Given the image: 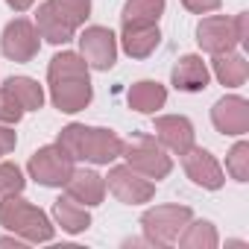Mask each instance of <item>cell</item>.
<instances>
[{"mask_svg": "<svg viewBox=\"0 0 249 249\" xmlns=\"http://www.w3.org/2000/svg\"><path fill=\"white\" fill-rule=\"evenodd\" d=\"M30 176L44 185V188H65V182L71 179V173L76 170V161L59 147V144H47L41 150L33 153L30 164H27Z\"/></svg>", "mask_w": 249, "mask_h": 249, "instance_id": "7", "label": "cell"}, {"mask_svg": "<svg viewBox=\"0 0 249 249\" xmlns=\"http://www.w3.org/2000/svg\"><path fill=\"white\" fill-rule=\"evenodd\" d=\"M53 220H56V226H62L68 234H79V231H85V229L91 226L88 208L79 205V202L71 199V196H59V199L53 202Z\"/></svg>", "mask_w": 249, "mask_h": 249, "instance_id": "19", "label": "cell"}, {"mask_svg": "<svg viewBox=\"0 0 249 249\" xmlns=\"http://www.w3.org/2000/svg\"><path fill=\"white\" fill-rule=\"evenodd\" d=\"M191 217H194V211L188 205H156V208H147L141 214L144 240L153 243V246H173Z\"/></svg>", "mask_w": 249, "mask_h": 249, "instance_id": "5", "label": "cell"}, {"mask_svg": "<svg viewBox=\"0 0 249 249\" xmlns=\"http://www.w3.org/2000/svg\"><path fill=\"white\" fill-rule=\"evenodd\" d=\"M38 47H41V36L36 30L33 21L27 18H15L6 24L3 36H0V50H3L6 59L12 62H30L38 56Z\"/></svg>", "mask_w": 249, "mask_h": 249, "instance_id": "9", "label": "cell"}, {"mask_svg": "<svg viewBox=\"0 0 249 249\" xmlns=\"http://www.w3.org/2000/svg\"><path fill=\"white\" fill-rule=\"evenodd\" d=\"M56 144L73 161H91V164H111L123 153V141L117 132L103 129V126H82V123L65 126Z\"/></svg>", "mask_w": 249, "mask_h": 249, "instance_id": "2", "label": "cell"}, {"mask_svg": "<svg viewBox=\"0 0 249 249\" xmlns=\"http://www.w3.org/2000/svg\"><path fill=\"white\" fill-rule=\"evenodd\" d=\"M164 15V0H126L120 21L123 24H159Z\"/></svg>", "mask_w": 249, "mask_h": 249, "instance_id": "22", "label": "cell"}, {"mask_svg": "<svg viewBox=\"0 0 249 249\" xmlns=\"http://www.w3.org/2000/svg\"><path fill=\"white\" fill-rule=\"evenodd\" d=\"M6 3H9V6H12L15 12H27V9H30V6L36 3V0H6Z\"/></svg>", "mask_w": 249, "mask_h": 249, "instance_id": "30", "label": "cell"}, {"mask_svg": "<svg viewBox=\"0 0 249 249\" xmlns=\"http://www.w3.org/2000/svg\"><path fill=\"white\" fill-rule=\"evenodd\" d=\"M176 240H179V246H185V249H214V246L220 243L214 223H208V220H194V217L188 220V226L182 229V234H179Z\"/></svg>", "mask_w": 249, "mask_h": 249, "instance_id": "21", "label": "cell"}, {"mask_svg": "<svg viewBox=\"0 0 249 249\" xmlns=\"http://www.w3.org/2000/svg\"><path fill=\"white\" fill-rule=\"evenodd\" d=\"M120 156L126 159V164H129L132 170H138L141 176H147V179H153V182L164 179V176L173 170V159H170L167 150H164L156 138H150V135H141V138H135V141H129V144H123V153H120Z\"/></svg>", "mask_w": 249, "mask_h": 249, "instance_id": "6", "label": "cell"}, {"mask_svg": "<svg viewBox=\"0 0 249 249\" xmlns=\"http://www.w3.org/2000/svg\"><path fill=\"white\" fill-rule=\"evenodd\" d=\"M79 56L94 71H108L117 62V38L108 27H88L79 36Z\"/></svg>", "mask_w": 249, "mask_h": 249, "instance_id": "10", "label": "cell"}, {"mask_svg": "<svg viewBox=\"0 0 249 249\" xmlns=\"http://www.w3.org/2000/svg\"><path fill=\"white\" fill-rule=\"evenodd\" d=\"M126 100H129V108H135V111H141V114H156V111L167 103V91H164L161 82L141 79V82H135V85L129 88Z\"/></svg>", "mask_w": 249, "mask_h": 249, "instance_id": "18", "label": "cell"}, {"mask_svg": "<svg viewBox=\"0 0 249 249\" xmlns=\"http://www.w3.org/2000/svg\"><path fill=\"white\" fill-rule=\"evenodd\" d=\"M106 188L111 191V196L123 205H141L150 202L156 194V182L141 176L138 170H132L129 164H114L106 176Z\"/></svg>", "mask_w": 249, "mask_h": 249, "instance_id": "8", "label": "cell"}, {"mask_svg": "<svg viewBox=\"0 0 249 249\" xmlns=\"http://www.w3.org/2000/svg\"><path fill=\"white\" fill-rule=\"evenodd\" d=\"M15 144H18L15 129H12V126H6V123H0V159L9 156V153L15 150Z\"/></svg>", "mask_w": 249, "mask_h": 249, "instance_id": "28", "label": "cell"}, {"mask_svg": "<svg viewBox=\"0 0 249 249\" xmlns=\"http://www.w3.org/2000/svg\"><path fill=\"white\" fill-rule=\"evenodd\" d=\"M220 3L223 0H182V6L194 15H211V12L220 9Z\"/></svg>", "mask_w": 249, "mask_h": 249, "instance_id": "27", "label": "cell"}, {"mask_svg": "<svg viewBox=\"0 0 249 249\" xmlns=\"http://www.w3.org/2000/svg\"><path fill=\"white\" fill-rule=\"evenodd\" d=\"M91 15V0H44L36 12V30L50 44H68Z\"/></svg>", "mask_w": 249, "mask_h": 249, "instance_id": "3", "label": "cell"}, {"mask_svg": "<svg viewBox=\"0 0 249 249\" xmlns=\"http://www.w3.org/2000/svg\"><path fill=\"white\" fill-rule=\"evenodd\" d=\"M211 65H214V76H217L223 85H229V88H240V85L246 82V76H249V62H246V56H240V53H234V50L217 53Z\"/></svg>", "mask_w": 249, "mask_h": 249, "instance_id": "20", "label": "cell"}, {"mask_svg": "<svg viewBox=\"0 0 249 249\" xmlns=\"http://www.w3.org/2000/svg\"><path fill=\"white\" fill-rule=\"evenodd\" d=\"M153 132H156V141L164 150L176 153V156H182L185 150L194 147V123L188 117H182V114H161V117H156Z\"/></svg>", "mask_w": 249, "mask_h": 249, "instance_id": "13", "label": "cell"}, {"mask_svg": "<svg viewBox=\"0 0 249 249\" xmlns=\"http://www.w3.org/2000/svg\"><path fill=\"white\" fill-rule=\"evenodd\" d=\"M211 123L223 135H246L249 132V103L237 94H229L214 103Z\"/></svg>", "mask_w": 249, "mask_h": 249, "instance_id": "12", "label": "cell"}, {"mask_svg": "<svg viewBox=\"0 0 249 249\" xmlns=\"http://www.w3.org/2000/svg\"><path fill=\"white\" fill-rule=\"evenodd\" d=\"M24 117V106L15 100V94L3 85L0 88V123H6V126H12V123H18Z\"/></svg>", "mask_w": 249, "mask_h": 249, "instance_id": "26", "label": "cell"}, {"mask_svg": "<svg viewBox=\"0 0 249 249\" xmlns=\"http://www.w3.org/2000/svg\"><path fill=\"white\" fill-rule=\"evenodd\" d=\"M24 243H27V240H21L18 234H15V237H0V246H15V249H21Z\"/></svg>", "mask_w": 249, "mask_h": 249, "instance_id": "31", "label": "cell"}, {"mask_svg": "<svg viewBox=\"0 0 249 249\" xmlns=\"http://www.w3.org/2000/svg\"><path fill=\"white\" fill-rule=\"evenodd\" d=\"M0 226L9 229L12 234H18L27 243H47L53 240V231H56L50 217L41 208L21 199V194L0 196Z\"/></svg>", "mask_w": 249, "mask_h": 249, "instance_id": "4", "label": "cell"}, {"mask_svg": "<svg viewBox=\"0 0 249 249\" xmlns=\"http://www.w3.org/2000/svg\"><path fill=\"white\" fill-rule=\"evenodd\" d=\"M208 79H211V73H208V65L202 62V56L188 53L173 68V85L179 91H202L208 85Z\"/></svg>", "mask_w": 249, "mask_h": 249, "instance_id": "17", "label": "cell"}, {"mask_svg": "<svg viewBox=\"0 0 249 249\" xmlns=\"http://www.w3.org/2000/svg\"><path fill=\"white\" fill-rule=\"evenodd\" d=\"M6 88L24 106V111H38L44 106V88L30 76H12V79H6Z\"/></svg>", "mask_w": 249, "mask_h": 249, "instance_id": "23", "label": "cell"}, {"mask_svg": "<svg viewBox=\"0 0 249 249\" xmlns=\"http://www.w3.org/2000/svg\"><path fill=\"white\" fill-rule=\"evenodd\" d=\"M226 170L231 173V179L237 182H246L249 179V144L246 141H237L229 156H226Z\"/></svg>", "mask_w": 249, "mask_h": 249, "instance_id": "24", "label": "cell"}, {"mask_svg": "<svg viewBox=\"0 0 249 249\" xmlns=\"http://www.w3.org/2000/svg\"><path fill=\"white\" fill-rule=\"evenodd\" d=\"M231 24H234V38H237V44H246V33H249V12H240L237 18H231Z\"/></svg>", "mask_w": 249, "mask_h": 249, "instance_id": "29", "label": "cell"}, {"mask_svg": "<svg viewBox=\"0 0 249 249\" xmlns=\"http://www.w3.org/2000/svg\"><path fill=\"white\" fill-rule=\"evenodd\" d=\"M47 85H50V100L59 111L76 114L91 103V76H88V62L73 53L62 50L59 56L50 59L47 68Z\"/></svg>", "mask_w": 249, "mask_h": 249, "instance_id": "1", "label": "cell"}, {"mask_svg": "<svg viewBox=\"0 0 249 249\" xmlns=\"http://www.w3.org/2000/svg\"><path fill=\"white\" fill-rule=\"evenodd\" d=\"M196 41L211 56L234 50L237 47V38H234L231 18H226V15H208V18H202L199 27H196Z\"/></svg>", "mask_w": 249, "mask_h": 249, "instance_id": "14", "label": "cell"}, {"mask_svg": "<svg viewBox=\"0 0 249 249\" xmlns=\"http://www.w3.org/2000/svg\"><path fill=\"white\" fill-rule=\"evenodd\" d=\"M161 41V33H159V24H123V33H120V44L132 59H147L153 56V50L159 47Z\"/></svg>", "mask_w": 249, "mask_h": 249, "instance_id": "16", "label": "cell"}, {"mask_svg": "<svg viewBox=\"0 0 249 249\" xmlns=\"http://www.w3.org/2000/svg\"><path fill=\"white\" fill-rule=\"evenodd\" d=\"M65 191L71 199H76L79 205L91 208V205H100L103 196H106V179L94 170H73L71 179L65 182Z\"/></svg>", "mask_w": 249, "mask_h": 249, "instance_id": "15", "label": "cell"}, {"mask_svg": "<svg viewBox=\"0 0 249 249\" xmlns=\"http://www.w3.org/2000/svg\"><path fill=\"white\" fill-rule=\"evenodd\" d=\"M182 167H185L188 179H191L194 185H199V188L217 191V188H223V182H226L223 167H220L217 159H214L208 150H202V147L185 150V153H182Z\"/></svg>", "mask_w": 249, "mask_h": 249, "instance_id": "11", "label": "cell"}, {"mask_svg": "<svg viewBox=\"0 0 249 249\" xmlns=\"http://www.w3.org/2000/svg\"><path fill=\"white\" fill-rule=\"evenodd\" d=\"M27 185L24 173L18 164L12 161H0V196H9V194H21Z\"/></svg>", "mask_w": 249, "mask_h": 249, "instance_id": "25", "label": "cell"}]
</instances>
